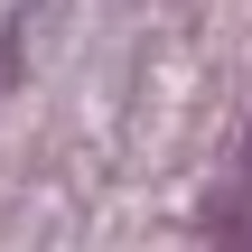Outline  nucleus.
<instances>
[{"label":"nucleus","instance_id":"obj_1","mask_svg":"<svg viewBox=\"0 0 252 252\" xmlns=\"http://www.w3.org/2000/svg\"><path fill=\"white\" fill-rule=\"evenodd\" d=\"M243 168H252V140H243Z\"/></svg>","mask_w":252,"mask_h":252}]
</instances>
